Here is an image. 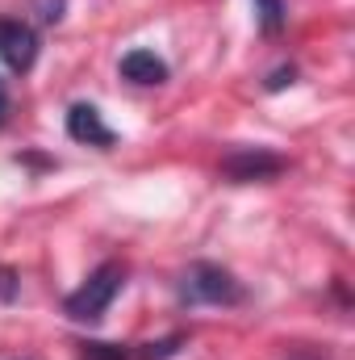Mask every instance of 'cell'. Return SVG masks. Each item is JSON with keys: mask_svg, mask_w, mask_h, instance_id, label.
Here are the masks:
<instances>
[{"mask_svg": "<svg viewBox=\"0 0 355 360\" xmlns=\"http://www.w3.org/2000/svg\"><path fill=\"white\" fill-rule=\"evenodd\" d=\"M247 297L243 281L213 260H196L180 276V302L188 306H239Z\"/></svg>", "mask_w": 355, "mask_h": 360, "instance_id": "6da1fadb", "label": "cell"}, {"mask_svg": "<svg viewBox=\"0 0 355 360\" xmlns=\"http://www.w3.org/2000/svg\"><path fill=\"white\" fill-rule=\"evenodd\" d=\"M121 285H126V269H121L117 260L96 264V269L88 272V281L63 297V314H67L72 323H96V319L113 306V297L121 293Z\"/></svg>", "mask_w": 355, "mask_h": 360, "instance_id": "7a4b0ae2", "label": "cell"}, {"mask_svg": "<svg viewBox=\"0 0 355 360\" xmlns=\"http://www.w3.org/2000/svg\"><path fill=\"white\" fill-rule=\"evenodd\" d=\"M284 172V160L267 147H234L230 155H222V176L234 184H251V180H272Z\"/></svg>", "mask_w": 355, "mask_h": 360, "instance_id": "3957f363", "label": "cell"}, {"mask_svg": "<svg viewBox=\"0 0 355 360\" xmlns=\"http://www.w3.org/2000/svg\"><path fill=\"white\" fill-rule=\"evenodd\" d=\"M0 59L13 72H29L38 63V30L21 17H0Z\"/></svg>", "mask_w": 355, "mask_h": 360, "instance_id": "277c9868", "label": "cell"}, {"mask_svg": "<svg viewBox=\"0 0 355 360\" xmlns=\"http://www.w3.org/2000/svg\"><path fill=\"white\" fill-rule=\"evenodd\" d=\"M67 134H72L76 143H84V147H96V151H109V147L117 143V134L109 130V122L100 117V109L88 105V101H76V105L67 109Z\"/></svg>", "mask_w": 355, "mask_h": 360, "instance_id": "5b68a950", "label": "cell"}, {"mask_svg": "<svg viewBox=\"0 0 355 360\" xmlns=\"http://www.w3.org/2000/svg\"><path fill=\"white\" fill-rule=\"evenodd\" d=\"M121 76H126L130 84H142V89H151V84H163L172 72H168V63H163L155 51H147V46H134L130 55H121Z\"/></svg>", "mask_w": 355, "mask_h": 360, "instance_id": "8992f818", "label": "cell"}, {"mask_svg": "<svg viewBox=\"0 0 355 360\" xmlns=\"http://www.w3.org/2000/svg\"><path fill=\"white\" fill-rule=\"evenodd\" d=\"M84 360H134V348H126V344H84Z\"/></svg>", "mask_w": 355, "mask_h": 360, "instance_id": "52a82bcc", "label": "cell"}, {"mask_svg": "<svg viewBox=\"0 0 355 360\" xmlns=\"http://www.w3.org/2000/svg\"><path fill=\"white\" fill-rule=\"evenodd\" d=\"M260 21H264V34H276L284 25V4L280 0H260Z\"/></svg>", "mask_w": 355, "mask_h": 360, "instance_id": "ba28073f", "label": "cell"}, {"mask_svg": "<svg viewBox=\"0 0 355 360\" xmlns=\"http://www.w3.org/2000/svg\"><path fill=\"white\" fill-rule=\"evenodd\" d=\"M13 281H17V276H13V269H0V297H4V302L17 293V285H13Z\"/></svg>", "mask_w": 355, "mask_h": 360, "instance_id": "9c48e42d", "label": "cell"}, {"mask_svg": "<svg viewBox=\"0 0 355 360\" xmlns=\"http://www.w3.org/2000/svg\"><path fill=\"white\" fill-rule=\"evenodd\" d=\"M293 76H297L293 68H280V72H276V76L267 80V89H272V92H276V89H284V84H293Z\"/></svg>", "mask_w": 355, "mask_h": 360, "instance_id": "30bf717a", "label": "cell"}, {"mask_svg": "<svg viewBox=\"0 0 355 360\" xmlns=\"http://www.w3.org/2000/svg\"><path fill=\"white\" fill-rule=\"evenodd\" d=\"M4 117H8V84L0 80V122H4Z\"/></svg>", "mask_w": 355, "mask_h": 360, "instance_id": "8fae6325", "label": "cell"}, {"mask_svg": "<svg viewBox=\"0 0 355 360\" xmlns=\"http://www.w3.org/2000/svg\"><path fill=\"white\" fill-rule=\"evenodd\" d=\"M293 360H309V356H293Z\"/></svg>", "mask_w": 355, "mask_h": 360, "instance_id": "7c38bea8", "label": "cell"}]
</instances>
